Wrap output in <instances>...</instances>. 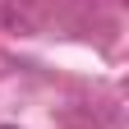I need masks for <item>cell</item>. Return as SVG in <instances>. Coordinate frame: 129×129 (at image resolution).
<instances>
[{"mask_svg": "<svg viewBox=\"0 0 129 129\" xmlns=\"http://www.w3.org/2000/svg\"><path fill=\"white\" fill-rule=\"evenodd\" d=\"M0 129H9V124H0Z\"/></svg>", "mask_w": 129, "mask_h": 129, "instance_id": "1", "label": "cell"}]
</instances>
